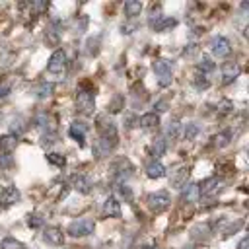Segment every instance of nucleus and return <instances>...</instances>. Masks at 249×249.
Masks as SVG:
<instances>
[{"label": "nucleus", "instance_id": "nucleus-1", "mask_svg": "<svg viewBox=\"0 0 249 249\" xmlns=\"http://www.w3.org/2000/svg\"><path fill=\"white\" fill-rule=\"evenodd\" d=\"M97 130H99V146L103 152H109L117 146V124L107 115L97 117Z\"/></svg>", "mask_w": 249, "mask_h": 249}, {"label": "nucleus", "instance_id": "nucleus-2", "mask_svg": "<svg viewBox=\"0 0 249 249\" xmlns=\"http://www.w3.org/2000/svg\"><path fill=\"white\" fill-rule=\"evenodd\" d=\"M93 105H95L93 89L88 88V86L78 88V91H76V109H78V113H82V115H93Z\"/></svg>", "mask_w": 249, "mask_h": 249}, {"label": "nucleus", "instance_id": "nucleus-3", "mask_svg": "<svg viewBox=\"0 0 249 249\" xmlns=\"http://www.w3.org/2000/svg\"><path fill=\"white\" fill-rule=\"evenodd\" d=\"M152 70L158 74V84L161 88H167L171 84V72H173V62L167 58H156L152 62Z\"/></svg>", "mask_w": 249, "mask_h": 249}, {"label": "nucleus", "instance_id": "nucleus-4", "mask_svg": "<svg viewBox=\"0 0 249 249\" xmlns=\"http://www.w3.org/2000/svg\"><path fill=\"white\" fill-rule=\"evenodd\" d=\"M146 204H148V208H150L154 214H161L163 210L169 208L171 198H169V195H167L165 191H158V193H150V195L146 196Z\"/></svg>", "mask_w": 249, "mask_h": 249}, {"label": "nucleus", "instance_id": "nucleus-5", "mask_svg": "<svg viewBox=\"0 0 249 249\" xmlns=\"http://www.w3.org/2000/svg\"><path fill=\"white\" fill-rule=\"evenodd\" d=\"M95 230V222L91 218H78L74 220L70 226H68V233L72 237H86V235H91Z\"/></svg>", "mask_w": 249, "mask_h": 249}, {"label": "nucleus", "instance_id": "nucleus-6", "mask_svg": "<svg viewBox=\"0 0 249 249\" xmlns=\"http://www.w3.org/2000/svg\"><path fill=\"white\" fill-rule=\"evenodd\" d=\"M224 185H226V181H224L222 177L212 175V177L204 179V181L198 185V196H214V195H218V193L224 189Z\"/></svg>", "mask_w": 249, "mask_h": 249}, {"label": "nucleus", "instance_id": "nucleus-7", "mask_svg": "<svg viewBox=\"0 0 249 249\" xmlns=\"http://www.w3.org/2000/svg\"><path fill=\"white\" fill-rule=\"evenodd\" d=\"M208 49H210V53H212L214 56L224 58V56H228V54L231 53V43H230V39H226L224 35H214V37L208 41Z\"/></svg>", "mask_w": 249, "mask_h": 249}, {"label": "nucleus", "instance_id": "nucleus-8", "mask_svg": "<svg viewBox=\"0 0 249 249\" xmlns=\"http://www.w3.org/2000/svg\"><path fill=\"white\" fill-rule=\"evenodd\" d=\"M64 70H66V53L62 49H56L47 62V72L60 76V74H64Z\"/></svg>", "mask_w": 249, "mask_h": 249}, {"label": "nucleus", "instance_id": "nucleus-9", "mask_svg": "<svg viewBox=\"0 0 249 249\" xmlns=\"http://www.w3.org/2000/svg\"><path fill=\"white\" fill-rule=\"evenodd\" d=\"M113 173H115V179L117 181H124V179H128L130 175H132V171H134V167H132V163L128 161V160H124V158H119L115 163H113Z\"/></svg>", "mask_w": 249, "mask_h": 249}, {"label": "nucleus", "instance_id": "nucleus-10", "mask_svg": "<svg viewBox=\"0 0 249 249\" xmlns=\"http://www.w3.org/2000/svg\"><path fill=\"white\" fill-rule=\"evenodd\" d=\"M19 198H21L19 189L14 187V185H10V187H6V189L0 193V208H10V206H14L16 202H19Z\"/></svg>", "mask_w": 249, "mask_h": 249}, {"label": "nucleus", "instance_id": "nucleus-11", "mask_svg": "<svg viewBox=\"0 0 249 249\" xmlns=\"http://www.w3.org/2000/svg\"><path fill=\"white\" fill-rule=\"evenodd\" d=\"M220 70H222L224 84H231V82L241 74V66H239L235 60H226V62H222Z\"/></svg>", "mask_w": 249, "mask_h": 249}, {"label": "nucleus", "instance_id": "nucleus-12", "mask_svg": "<svg viewBox=\"0 0 249 249\" xmlns=\"http://www.w3.org/2000/svg\"><path fill=\"white\" fill-rule=\"evenodd\" d=\"M189 173H191V167H189V165H179L175 171H171L169 185H171V187H175V189H183V187L187 185Z\"/></svg>", "mask_w": 249, "mask_h": 249}, {"label": "nucleus", "instance_id": "nucleus-13", "mask_svg": "<svg viewBox=\"0 0 249 249\" xmlns=\"http://www.w3.org/2000/svg\"><path fill=\"white\" fill-rule=\"evenodd\" d=\"M43 237H45V241H49V243H53V245H62V243H64V233H62V230H60L58 226H49V228H45V230H43Z\"/></svg>", "mask_w": 249, "mask_h": 249}, {"label": "nucleus", "instance_id": "nucleus-14", "mask_svg": "<svg viewBox=\"0 0 249 249\" xmlns=\"http://www.w3.org/2000/svg\"><path fill=\"white\" fill-rule=\"evenodd\" d=\"M103 214L109 218H121L123 210H121V202L115 196H107L103 202Z\"/></svg>", "mask_w": 249, "mask_h": 249}, {"label": "nucleus", "instance_id": "nucleus-15", "mask_svg": "<svg viewBox=\"0 0 249 249\" xmlns=\"http://www.w3.org/2000/svg\"><path fill=\"white\" fill-rule=\"evenodd\" d=\"M86 132H88V126L82 123V121H74L70 126H68V134L72 140H76L78 144H82L86 140Z\"/></svg>", "mask_w": 249, "mask_h": 249}, {"label": "nucleus", "instance_id": "nucleus-16", "mask_svg": "<svg viewBox=\"0 0 249 249\" xmlns=\"http://www.w3.org/2000/svg\"><path fill=\"white\" fill-rule=\"evenodd\" d=\"M144 171H146V175H148L150 179H161V177L165 175V167H163V163H161L160 160L148 161L146 167H144Z\"/></svg>", "mask_w": 249, "mask_h": 249}, {"label": "nucleus", "instance_id": "nucleus-17", "mask_svg": "<svg viewBox=\"0 0 249 249\" xmlns=\"http://www.w3.org/2000/svg\"><path fill=\"white\" fill-rule=\"evenodd\" d=\"M138 124L144 128V130H156L160 126V115L154 111V113H144L140 119H138Z\"/></svg>", "mask_w": 249, "mask_h": 249}, {"label": "nucleus", "instance_id": "nucleus-18", "mask_svg": "<svg viewBox=\"0 0 249 249\" xmlns=\"http://www.w3.org/2000/svg\"><path fill=\"white\" fill-rule=\"evenodd\" d=\"M70 185H72L74 191H78V193H82V195H88V193L91 191V183H89L88 177H84V175H72Z\"/></svg>", "mask_w": 249, "mask_h": 249}, {"label": "nucleus", "instance_id": "nucleus-19", "mask_svg": "<svg viewBox=\"0 0 249 249\" xmlns=\"http://www.w3.org/2000/svg\"><path fill=\"white\" fill-rule=\"evenodd\" d=\"M181 128H183V124H181L177 119H171V121L165 124V136L171 138V140H177V138L181 136Z\"/></svg>", "mask_w": 249, "mask_h": 249}, {"label": "nucleus", "instance_id": "nucleus-20", "mask_svg": "<svg viewBox=\"0 0 249 249\" xmlns=\"http://www.w3.org/2000/svg\"><path fill=\"white\" fill-rule=\"evenodd\" d=\"M142 2H138V0H126L124 2V16L126 18H136V16H140V12H142Z\"/></svg>", "mask_w": 249, "mask_h": 249}, {"label": "nucleus", "instance_id": "nucleus-21", "mask_svg": "<svg viewBox=\"0 0 249 249\" xmlns=\"http://www.w3.org/2000/svg\"><path fill=\"white\" fill-rule=\"evenodd\" d=\"M183 200L185 202H195L198 198V183H189L183 187Z\"/></svg>", "mask_w": 249, "mask_h": 249}, {"label": "nucleus", "instance_id": "nucleus-22", "mask_svg": "<svg viewBox=\"0 0 249 249\" xmlns=\"http://www.w3.org/2000/svg\"><path fill=\"white\" fill-rule=\"evenodd\" d=\"M18 144V138L12 136V134H4L0 138V154H12V150L16 148Z\"/></svg>", "mask_w": 249, "mask_h": 249}, {"label": "nucleus", "instance_id": "nucleus-23", "mask_svg": "<svg viewBox=\"0 0 249 249\" xmlns=\"http://www.w3.org/2000/svg\"><path fill=\"white\" fill-rule=\"evenodd\" d=\"M196 70H198V72H202V74L212 72V70H216V62H214L210 56L202 54V56L198 58V62H196Z\"/></svg>", "mask_w": 249, "mask_h": 249}, {"label": "nucleus", "instance_id": "nucleus-24", "mask_svg": "<svg viewBox=\"0 0 249 249\" xmlns=\"http://www.w3.org/2000/svg\"><path fill=\"white\" fill-rule=\"evenodd\" d=\"M175 25H177V19H173V18H165V16H163L152 29L158 31V33H163V31H167V29H171V27H175Z\"/></svg>", "mask_w": 249, "mask_h": 249}, {"label": "nucleus", "instance_id": "nucleus-25", "mask_svg": "<svg viewBox=\"0 0 249 249\" xmlns=\"http://www.w3.org/2000/svg\"><path fill=\"white\" fill-rule=\"evenodd\" d=\"M165 150H167V142H165V138H156V140L152 142V154H154V160L161 158V156L165 154Z\"/></svg>", "mask_w": 249, "mask_h": 249}, {"label": "nucleus", "instance_id": "nucleus-26", "mask_svg": "<svg viewBox=\"0 0 249 249\" xmlns=\"http://www.w3.org/2000/svg\"><path fill=\"white\" fill-rule=\"evenodd\" d=\"M193 84H195V88L196 89H208L210 88V80L206 78V74H202V72H195V76H193Z\"/></svg>", "mask_w": 249, "mask_h": 249}, {"label": "nucleus", "instance_id": "nucleus-27", "mask_svg": "<svg viewBox=\"0 0 249 249\" xmlns=\"http://www.w3.org/2000/svg\"><path fill=\"white\" fill-rule=\"evenodd\" d=\"M0 249H25V245L16 237H4L0 241Z\"/></svg>", "mask_w": 249, "mask_h": 249}, {"label": "nucleus", "instance_id": "nucleus-28", "mask_svg": "<svg viewBox=\"0 0 249 249\" xmlns=\"http://www.w3.org/2000/svg\"><path fill=\"white\" fill-rule=\"evenodd\" d=\"M161 18H163V16H161V6H160V4H154L152 10H150V16H148V25L154 27Z\"/></svg>", "mask_w": 249, "mask_h": 249}, {"label": "nucleus", "instance_id": "nucleus-29", "mask_svg": "<svg viewBox=\"0 0 249 249\" xmlns=\"http://www.w3.org/2000/svg\"><path fill=\"white\" fill-rule=\"evenodd\" d=\"M99 53V37H89L86 41V54L88 56H95Z\"/></svg>", "mask_w": 249, "mask_h": 249}, {"label": "nucleus", "instance_id": "nucleus-30", "mask_svg": "<svg viewBox=\"0 0 249 249\" xmlns=\"http://www.w3.org/2000/svg\"><path fill=\"white\" fill-rule=\"evenodd\" d=\"M230 140H231V132H230V130L218 132V134L214 136V144H216L218 148H226V146L230 144Z\"/></svg>", "mask_w": 249, "mask_h": 249}, {"label": "nucleus", "instance_id": "nucleus-31", "mask_svg": "<svg viewBox=\"0 0 249 249\" xmlns=\"http://www.w3.org/2000/svg\"><path fill=\"white\" fill-rule=\"evenodd\" d=\"M47 161L53 163V165H56V167H64L66 165V158L62 154H56V152H49L47 154Z\"/></svg>", "mask_w": 249, "mask_h": 249}, {"label": "nucleus", "instance_id": "nucleus-32", "mask_svg": "<svg viewBox=\"0 0 249 249\" xmlns=\"http://www.w3.org/2000/svg\"><path fill=\"white\" fill-rule=\"evenodd\" d=\"M198 130H200V126H198L196 123H187V124H185V130H183L185 140H193V138L198 134Z\"/></svg>", "mask_w": 249, "mask_h": 249}, {"label": "nucleus", "instance_id": "nucleus-33", "mask_svg": "<svg viewBox=\"0 0 249 249\" xmlns=\"http://www.w3.org/2000/svg\"><path fill=\"white\" fill-rule=\"evenodd\" d=\"M23 130H25V124H23V121H21V119H14V121H12V124H10V134L18 138V136H19Z\"/></svg>", "mask_w": 249, "mask_h": 249}, {"label": "nucleus", "instance_id": "nucleus-34", "mask_svg": "<svg viewBox=\"0 0 249 249\" xmlns=\"http://www.w3.org/2000/svg\"><path fill=\"white\" fill-rule=\"evenodd\" d=\"M12 86H14V80H12V78H4V80H0V99L6 97V95L12 91Z\"/></svg>", "mask_w": 249, "mask_h": 249}, {"label": "nucleus", "instance_id": "nucleus-35", "mask_svg": "<svg viewBox=\"0 0 249 249\" xmlns=\"http://www.w3.org/2000/svg\"><path fill=\"white\" fill-rule=\"evenodd\" d=\"M53 89H54V84H51V82H43V84L37 88V95H39V97H47V95L53 93Z\"/></svg>", "mask_w": 249, "mask_h": 249}, {"label": "nucleus", "instance_id": "nucleus-36", "mask_svg": "<svg viewBox=\"0 0 249 249\" xmlns=\"http://www.w3.org/2000/svg\"><path fill=\"white\" fill-rule=\"evenodd\" d=\"M216 111L218 113H231L233 111V103L230 99H222V101L216 103Z\"/></svg>", "mask_w": 249, "mask_h": 249}, {"label": "nucleus", "instance_id": "nucleus-37", "mask_svg": "<svg viewBox=\"0 0 249 249\" xmlns=\"http://www.w3.org/2000/svg\"><path fill=\"white\" fill-rule=\"evenodd\" d=\"M43 224H45V220H43L39 214H29V216H27V226H29V228H41Z\"/></svg>", "mask_w": 249, "mask_h": 249}, {"label": "nucleus", "instance_id": "nucleus-38", "mask_svg": "<svg viewBox=\"0 0 249 249\" xmlns=\"http://www.w3.org/2000/svg\"><path fill=\"white\" fill-rule=\"evenodd\" d=\"M58 35H60V31H56V29H49L47 35H45V41L51 43V45H58Z\"/></svg>", "mask_w": 249, "mask_h": 249}, {"label": "nucleus", "instance_id": "nucleus-39", "mask_svg": "<svg viewBox=\"0 0 249 249\" xmlns=\"http://www.w3.org/2000/svg\"><path fill=\"white\" fill-rule=\"evenodd\" d=\"M12 163H14V160L10 154H0V169H8V167H12Z\"/></svg>", "mask_w": 249, "mask_h": 249}, {"label": "nucleus", "instance_id": "nucleus-40", "mask_svg": "<svg viewBox=\"0 0 249 249\" xmlns=\"http://www.w3.org/2000/svg\"><path fill=\"white\" fill-rule=\"evenodd\" d=\"M121 107H123V97H121V95H115L113 101L109 103V111L115 113V111H121Z\"/></svg>", "mask_w": 249, "mask_h": 249}, {"label": "nucleus", "instance_id": "nucleus-41", "mask_svg": "<svg viewBox=\"0 0 249 249\" xmlns=\"http://www.w3.org/2000/svg\"><path fill=\"white\" fill-rule=\"evenodd\" d=\"M241 226H243V220H237L235 224H231V226H228V228L224 230V235L228 237V235H231V233H235V231H237V230H239Z\"/></svg>", "mask_w": 249, "mask_h": 249}, {"label": "nucleus", "instance_id": "nucleus-42", "mask_svg": "<svg viewBox=\"0 0 249 249\" xmlns=\"http://www.w3.org/2000/svg\"><path fill=\"white\" fill-rule=\"evenodd\" d=\"M119 193L124 196V200H126V202H130V200H132V191H130V187L121 185V187H119Z\"/></svg>", "mask_w": 249, "mask_h": 249}, {"label": "nucleus", "instance_id": "nucleus-43", "mask_svg": "<svg viewBox=\"0 0 249 249\" xmlns=\"http://www.w3.org/2000/svg\"><path fill=\"white\" fill-rule=\"evenodd\" d=\"M33 8H35V12H37V14H41V12H45V10L49 8V2H35V4H33Z\"/></svg>", "mask_w": 249, "mask_h": 249}, {"label": "nucleus", "instance_id": "nucleus-44", "mask_svg": "<svg viewBox=\"0 0 249 249\" xmlns=\"http://www.w3.org/2000/svg\"><path fill=\"white\" fill-rule=\"evenodd\" d=\"M121 29H123V33L130 35V33H134V29H136V23H126V25H123Z\"/></svg>", "mask_w": 249, "mask_h": 249}, {"label": "nucleus", "instance_id": "nucleus-45", "mask_svg": "<svg viewBox=\"0 0 249 249\" xmlns=\"http://www.w3.org/2000/svg\"><path fill=\"white\" fill-rule=\"evenodd\" d=\"M54 142V134H45L43 136V146H51Z\"/></svg>", "mask_w": 249, "mask_h": 249}, {"label": "nucleus", "instance_id": "nucleus-46", "mask_svg": "<svg viewBox=\"0 0 249 249\" xmlns=\"http://www.w3.org/2000/svg\"><path fill=\"white\" fill-rule=\"evenodd\" d=\"M237 249H249V237H241V241L237 243Z\"/></svg>", "mask_w": 249, "mask_h": 249}, {"label": "nucleus", "instance_id": "nucleus-47", "mask_svg": "<svg viewBox=\"0 0 249 249\" xmlns=\"http://www.w3.org/2000/svg\"><path fill=\"white\" fill-rule=\"evenodd\" d=\"M187 47H189V49H185V51H183V54H185V56H191V54L196 51V45H187Z\"/></svg>", "mask_w": 249, "mask_h": 249}, {"label": "nucleus", "instance_id": "nucleus-48", "mask_svg": "<svg viewBox=\"0 0 249 249\" xmlns=\"http://www.w3.org/2000/svg\"><path fill=\"white\" fill-rule=\"evenodd\" d=\"M165 107H167V103H165V101H158V103L154 105V109H158V111H167Z\"/></svg>", "mask_w": 249, "mask_h": 249}, {"label": "nucleus", "instance_id": "nucleus-49", "mask_svg": "<svg viewBox=\"0 0 249 249\" xmlns=\"http://www.w3.org/2000/svg\"><path fill=\"white\" fill-rule=\"evenodd\" d=\"M144 249H160V247H154V245H146Z\"/></svg>", "mask_w": 249, "mask_h": 249}]
</instances>
